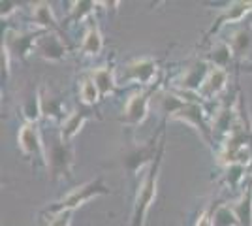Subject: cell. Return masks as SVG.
Masks as SVG:
<instances>
[{"label":"cell","instance_id":"6da1fadb","mask_svg":"<svg viewBox=\"0 0 252 226\" xmlns=\"http://www.w3.org/2000/svg\"><path fill=\"white\" fill-rule=\"evenodd\" d=\"M162 108L166 109L169 119L173 121H183V123H189L192 127L200 130L203 134V138L207 141H211V132L213 129L207 127L205 123V111L201 108L196 100H183L173 95H166L162 98Z\"/></svg>","mask_w":252,"mask_h":226},{"label":"cell","instance_id":"7a4b0ae2","mask_svg":"<svg viewBox=\"0 0 252 226\" xmlns=\"http://www.w3.org/2000/svg\"><path fill=\"white\" fill-rule=\"evenodd\" d=\"M162 155H164V141L158 149V155L155 161H151L149 170L139 185V191L136 196V205H134V221L132 226H143L145 217H147L151 205L157 198V187H158V173H160V164H162Z\"/></svg>","mask_w":252,"mask_h":226},{"label":"cell","instance_id":"3957f363","mask_svg":"<svg viewBox=\"0 0 252 226\" xmlns=\"http://www.w3.org/2000/svg\"><path fill=\"white\" fill-rule=\"evenodd\" d=\"M109 193V189L102 183V179H94V181H91V183H85L81 187H77L74 189L72 193H68L64 196L63 200H59L55 207H51L53 213H61V211H74L75 207H79V205H83L85 202H89V200H93L96 196H100V194H107Z\"/></svg>","mask_w":252,"mask_h":226},{"label":"cell","instance_id":"277c9868","mask_svg":"<svg viewBox=\"0 0 252 226\" xmlns=\"http://www.w3.org/2000/svg\"><path fill=\"white\" fill-rule=\"evenodd\" d=\"M151 95L149 91H137L132 97L128 98L125 106V115H123V123L128 127H137L141 125L149 113V104H151Z\"/></svg>","mask_w":252,"mask_h":226},{"label":"cell","instance_id":"5b68a950","mask_svg":"<svg viewBox=\"0 0 252 226\" xmlns=\"http://www.w3.org/2000/svg\"><path fill=\"white\" fill-rule=\"evenodd\" d=\"M209 72H211V68L207 61H196V63H192L189 68H185V72H183L181 77L175 81L179 87V91H181V95H183V93H200L201 85H203V81L207 79Z\"/></svg>","mask_w":252,"mask_h":226},{"label":"cell","instance_id":"8992f818","mask_svg":"<svg viewBox=\"0 0 252 226\" xmlns=\"http://www.w3.org/2000/svg\"><path fill=\"white\" fill-rule=\"evenodd\" d=\"M158 66L153 59H136L132 63H128L125 68V77L126 81H136V83H141V85H151L153 79L157 77Z\"/></svg>","mask_w":252,"mask_h":226},{"label":"cell","instance_id":"52a82bcc","mask_svg":"<svg viewBox=\"0 0 252 226\" xmlns=\"http://www.w3.org/2000/svg\"><path fill=\"white\" fill-rule=\"evenodd\" d=\"M17 141H19V149H21L25 155H29V157H38L40 161L47 162L45 161V151H43L40 132H38V129H36L32 123H25L21 129H19Z\"/></svg>","mask_w":252,"mask_h":226},{"label":"cell","instance_id":"ba28073f","mask_svg":"<svg viewBox=\"0 0 252 226\" xmlns=\"http://www.w3.org/2000/svg\"><path fill=\"white\" fill-rule=\"evenodd\" d=\"M51 170L55 175H70V164H72V151L68 149V143H64L63 140H59L51 147L49 153V162Z\"/></svg>","mask_w":252,"mask_h":226},{"label":"cell","instance_id":"9c48e42d","mask_svg":"<svg viewBox=\"0 0 252 226\" xmlns=\"http://www.w3.org/2000/svg\"><path fill=\"white\" fill-rule=\"evenodd\" d=\"M36 47H38V55L45 61H61L66 55V47H64L61 36H55L51 32L42 34Z\"/></svg>","mask_w":252,"mask_h":226},{"label":"cell","instance_id":"30bf717a","mask_svg":"<svg viewBox=\"0 0 252 226\" xmlns=\"http://www.w3.org/2000/svg\"><path fill=\"white\" fill-rule=\"evenodd\" d=\"M226 81H228V72L224 68H211L209 75L203 81V85H201L198 95L201 98H207V100L217 97V95H220L222 91L226 89Z\"/></svg>","mask_w":252,"mask_h":226},{"label":"cell","instance_id":"8fae6325","mask_svg":"<svg viewBox=\"0 0 252 226\" xmlns=\"http://www.w3.org/2000/svg\"><path fill=\"white\" fill-rule=\"evenodd\" d=\"M87 119H89V111H72V113H68L63 119V125H61V140L64 143L74 140L75 134L83 129Z\"/></svg>","mask_w":252,"mask_h":226},{"label":"cell","instance_id":"7c38bea8","mask_svg":"<svg viewBox=\"0 0 252 226\" xmlns=\"http://www.w3.org/2000/svg\"><path fill=\"white\" fill-rule=\"evenodd\" d=\"M252 11V2H233L228 10L222 13L220 17L217 19V25L213 27V31L211 32H215V31H219L222 25H226V23H237L241 21L243 17Z\"/></svg>","mask_w":252,"mask_h":226},{"label":"cell","instance_id":"4fadbf2b","mask_svg":"<svg viewBox=\"0 0 252 226\" xmlns=\"http://www.w3.org/2000/svg\"><path fill=\"white\" fill-rule=\"evenodd\" d=\"M34 34H17L15 38H11V34L8 32V40L4 42V45L10 49V53H17L19 59H27L34 47Z\"/></svg>","mask_w":252,"mask_h":226},{"label":"cell","instance_id":"5bb4252c","mask_svg":"<svg viewBox=\"0 0 252 226\" xmlns=\"http://www.w3.org/2000/svg\"><path fill=\"white\" fill-rule=\"evenodd\" d=\"M91 77L94 81V85L100 91V97H109L113 91H115V77H113V70L102 66V68H96L91 72Z\"/></svg>","mask_w":252,"mask_h":226},{"label":"cell","instance_id":"9a60e30c","mask_svg":"<svg viewBox=\"0 0 252 226\" xmlns=\"http://www.w3.org/2000/svg\"><path fill=\"white\" fill-rule=\"evenodd\" d=\"M231 209L239 221V226H252V187L247 189V193L231 205Z\"/></svg>","mask_w":252,"mask_h":226},{"label":"cell","instance_id":"2e32d148","mask_svg":"<svg viewBox=\"0 0 252 226\" xmlns=\"http://www.w3.org/2000/svg\"><path fill=\"white\" fill-rule=\"evenodd\" d=\"M32 19L38 23L40 27H43V29H53L55 32L61 34V29H59L57 19H55V15H53L51 4H47V2L36 4V6L32 8Z\"/></svg>","mask_w":252,"mask_h":226},{"label":"cell","instance_id":"e0dca14e","mask_svg":"<svg viewBox=\"0 0 252 226\" xmlns=\"http://www.w3.org/2000/svg\"><path fill=\"white\" fill-rule=\"evenodd\" d=\"M102 47H104V38H102V34H100V31H98L96 27H91V29L85 32L83 43H81V53L89 55V57H94V55H98L102 51Z\"/></svg>","mask_w":252,"mask_h":226},{"label":"cell","instance_id":"ac0fdd59","mask_svg":"<svg viewBox=\"0 0 252 226\" xmlns=\"http://www.w3.org/2000/svg\"><path fill=\"white\" fill-rule=\"evenodd\" d=\"M233 57V49H231L230 42H217L211 49V63L215 65V68H226L228 63Z\"/></svg>","mask_w":252,"mask_h":226},{"label":"cell","instance_id":"d6986e66","mask_svg":"<svg viewBox=\"0 0 252 226\" xmlns=\"http://www.w3.org/2000/svg\"><path fill=\"white\" fill-rule=\"evenodd\" d=\"M235 125V111L231 108H224L220 109L217 115H215V121H213V132H220V134H230L231 129Z\"/></svg>","mask_w":252,"mask_h":226},{"label":"cell","instance_id":"ffe728a7","mask_svg":"<svg viewBox=\"0 0 252 226\" xmlns=\"http://www.w3.org/2000/svg\"><path fill=\"white\" fill-rule=\"evenodd\" d=\"M79 97H81V102H83L85 106H93V104L98 102L100 91L94 85L93 77H85L83 81H81V85H79Z\"/></svg>","mask_w":252,"mask_h":226},{"label":"cell","instance_id":"44dd1931","mask_svg":"<svg viewBox=\"0 0 252 226\" xmlns=\"http://www.w3.org/2000/svg\"><path fill=\"white\" fill-rule=\"evenodd\" d=\"M23 111H25V117L29 119V123H32V125L42 117L43 113H42V97H40V93H34V95L25 102Z\"/></svg>","mask_w":252,"mask_h":226},{"label":"cell","instance_id":"7402d4cb","mask_svg":"<svg viewBox=\"0 0 252 226\" xmlns=\"http://www.w3.org/2000/svg\"><path fill=\"white\" fill-rule=\"evenodd\" d=\"M213 226H239V221L230 205H220L213 215Z\"/></svg>","mask_w":252,"mask_h":226},{"label":"cell","instance_id":"603a6c76","mask_svg":"<svg viewBox=\"0 0 252 226\" xmlns=\"http://www.w3.org/2000/svg\"><path fill=\"white\" fill-rule=\"evenodd\" d=\"M230 45H231V49H233V53H243V51L251 45V34H249V31L241 29V31L231 34Z\"/></svg>","mask_w":252,"mask_h":226},{"label":"cell","instance_id":"cb8c5ba5","mask_svg":"<svg viewBox=\"0 0 252 226\" xmlns=\"http://www.w3.org/2000/svg\"><path fill=\"white\" fill-rule=\"evenodd\" d=\"M243 173H245V166L241 164H231L226 168V175H224V183L228 185L230 189L237 187L243 181Z\"/></svg>","mask_w":252,"mask_h":226},{"label":"cell","instance_id":"d4e9b609","mask_svg":"<svg viewBox=\"0 0 252 226\" xmlns=\"http://www.w3.org/2000/svg\"><path fill=\"white\" fill-rule=\"evenodd\" d=\"M40 97H42V113L43 115H51V117H59V113H61V102H57L55 98L51 97H43L42 93H40Z\"/></svg>","mask_w":252,"mask_h":226},{"label":"cell","instance_id":"484cf974","mask_svg":"<svg viewBox=\"0 0 252 226\" xmlns=\"http://www.w3.org/2000/svg\"><path fill=\"white\" fill-rule=\"evenodd\" d=\"M72 6H74L72 8V17L74 19H83L87 13L93 11V6H96V4L94 2H74Z\"/></svg>","mask_w":252,"mask_h":226},{"label":"cell","instance_id":"4316f807","mask_svg":"<svg viewBox=\"0 0 252 226\" xmlns=\"http://www.w3.org/2000/svg\"><path fill=\"white\" fill-rule=\"evenodd\" d=\"M72 213H74V211H61V213H55L53 219H49V225L47 226H70L72 225Z\"/></svg>","mask_w":252,"mask_h":226},{"label":"cell","instance_id":"83f0119b","mask_svg":"<svg viewBox=\"0 0 252 226\" xmlns=\"http://www.w3.org/2000/svg\"><path fill=\"white\" fill-rule=\"evenodd\" d=\"M10 49L2 43V77L4 79H8V75H10Z\"/></svg>","mask_w":252,"mask_h":226},{"label":"cell","instance_id":"f1b7e54d","mask_svg":"<svg viewBox=\"0 0 252 226\" xmlns=\"http://www.w3.org/2000/svg\"><path fill=\"white\" fill-rule=\"evenodd\" d=\"M196 226H213V215H211L209 211H203L200 215V221H198V225Z\"/></svg>","mask_w":252,"mask_h":226},{"label":"cell","instance_id":"f546056e","mask_svg":"<svg viewBox=\"0 0 252 226\" xmlns=\"http://www.w3.org/2000/svg\"><path fill=\"white\" fill-rule=\"evenodd\" d=\"M13 6H15V4H10V2L2 4V17H8L11 11H13Z\"/></svg>","mask_w":252,"mask_h":226},{"label":"cell","instance_id":"4dcf8cb0","mask_svg":"<svg viewBox=\"0 0 252 226\" xmlns=\"http://www.w3.org/2000/svg\"><path fill=\"white\" fill-rule=\"evenodd\" d=\"M251 187H252V177H251Z\"/></svg>","mask_w":252,"mask_h":226}]
</instances>
